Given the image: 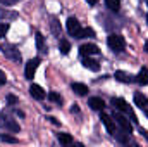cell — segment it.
<instances>
[{
  "instance_id": "cell-25",
  "label": "cell",
  "mask_w": 148,
  "mask_h": 147,
  "mask_svg": "<svg viewBox=\"0 0 148 147\" xmlns=\"http://www.w3.org/2000/svg\"><path fill=\"white\" fill-rule=\"evenodd\" d=\"M36 43H38V50H43V37H41V33H36Z\"/></svg>"
},
{
  "instance_id": "cell-4",
  "label": "cell",
  "mask_w": 148,
  "mask_h": 147,
  "mask_svg": "<svg viewBox=\"0 0 148 147\" xmlns=\"http://www.w3.org/2000/svg\"><path fill=\"white\" fill-rule=\"evenodd\" d=\"M114 119H115V123L121 126V130H122L124 133H131V132H133V125L129 123V119H127L124 114L115 112V114H114Z\"/></svg>"
},
{
  "instance_id": "cell-13",
  "label": "cell",
  "mask_w": 148,
  "mask_h": 147,
  "mask_svg": "<svg viewBox=\"0 0 148 147\" xmlns=\"http://www.w3.org/2000/svg\"><path fill=\"white\" fill-rule=\"evenodd\" d=\"M134 78H136V81H138L140 85H148V69L147 68H141L140 73H138V76H134Z\"/></svg>"
},
{
  "instance_id": "cell-6",
  "label": "cell",
  "mask_w": 148,
  "mask_h": 147,
  "mask_svg": "<svg viewBox=\"0 0 148 147\" xmlns=\"http://www.w3.org/2000/svg\"><path fill=\"white\" fill-rule=\"evenodd\" d=\"M67 33L74 38H79V33H81V24L76 17H69L67 19Z\"/></svg>"
},
{
  "instance_id": "cell-1",
  "label": "cell",
  "mask_w": 148,
  "mask_h": 147,
  "mask_svg": "<svg viewBox=\"0 0 148 147\" xmlns=\"http://www.w3.org/2000/svg\"><path fill=\"white\" fill-rule=\"evenodd\" d=\"M0 128H3L5 132H12V133H17L21 130L19 123L16 119H12L7 112H0Z\"/></svg>"
},
{
  "instance_id": "cell-21",
  "label": "cell",
  "mask_w": 148,
  "mask_h": 147,
  "mask_svg": "<svg viewBox=\"0 0 148 147\" xmlns=\"http://www.w3.org/2000/svg\"><path fill=\"white\" fill-rule=\"evenodd\" d=\"M52 31H53V35H55V37H62V35H60V28H59V21H57V19H55V17H52Z\"/></svg>"
},
{
  "instance_id": "cell-28",
  "label": "cell",
  "mask_w": 148,
  "mask_h": 147,
  "mask_svg": "<svg viewBox=\"0 0 148 147\" xmlns=\"http://www.w3.org/2000/svg\"><path fill=\"white\" fill-rule=\"evenodd\" d=\"M7 101H9V104H16V102H17V99H16L14 95H9V97H7Z\"/></svg>"
},
{
  "instance_id": "cell-16",
  "label": "cell",
  "mask_w": 148,
  "mask_h": 147,
  "mask_svg": "<svg viewBox=\"0 0 148 147\" xmlns=\"http://www.w3.org/2000/svg\"><path fill=\"white\" fill-rule=\"evenodd\" d=\"M71 88H73L77 95H86V94H88V87H86V85H83V83H73V85H71Z\"/></svg>"
},
{
  "instance_id": "cell-30",
  "label": "cell",
  "mask_w": 148,
  "mask_h": 147,
  "mask_svg": "<svg viewBox=\"0 0 148 147\" xmlns=\"http://www.w3.org/2000/svg\"><path fill=\"white\" fill-rule=\"evenodd\" d=\"M145 50L148 52V40H147V43H145Z\"/></svg>"
},
{
  "instance_id": "cell-31",
  "label": "cell",
  "mask_w": 148,
  "mask_h": 147,
  "mask_svg": "<svg viewBox=\"0 0 148 147\" xmlns=\"http://www.w3.org/2000/svg\"><path fill=\"white\" fill-rule=\"evenodd\" d=\"M145 111H147V116H148V106H147V107H145Z\"/></svg>"
},
{
  "instance_id": "cell-17",
  "label": "cell",
  "mask_w": 148,
  "mask_h": 147,
  "mask_svg": "<svg viewBox=\"0 0 148 147\" xmlns=\"http://www.w3.org/2000/svg\"><path fill=\"white\" fill-rule=\"evenodd\" d=\"M57 139H59V142L64 144V146H71V144H73V137H71L69 133H59Z\"/></svg>"
},
{
  "instance_id": "cell-29",
  "label": "cell",
  "mask_w": 148,
  "mask_h": 147,
  "mask_svg": "<svg viewBox=\"0 0 148 147\" xmlns=\"http://www.w3.org/2000/svg\"><path fill=\"white\" fill-rule=\"evenodd\" d=\"M97 2H98V0H88V3H90V5H95Z\"/></svg>"
},
{
  "instance_id": "cell-10",
  "label": "cell",
  "mask_w": 148,
  "mask_h": 147,
  "mask_svg": "<svg viewBox=\"0 0 148 147\" xmlns=\"http://www.w3.org/2000/svg\"><path fill=\"white\" fill-rule=\"evenodd\" d=\"M29 94H31V97H33V99H36V101H43V99H45V95H47V94H45V90H43L40 85H31V87H29Z\"/></svg>"
},
{
  "instance_id": "cell-12",
  "label": "cell",
  "mask_w": 148,
  "mask_h": 147,
  "mask_svg": "<svg viewBox=\"0 0 148 147\" xmlns=\"http://www.w3.org/2000/svg\"><path fill=\"white\" fill-rule=\"evenodd\" d=\"M134 104H136L138 107L145 109V107L148 106V99H147V95H143V94H134Z\"/></svg>"
},
{
  "instance_id": "cell-32",
  "label": "cell",
  "mask_w": 148,
  "mask_h": 147,
  "mask_svg": "<svg viewBox=\"0 0 148 147\" xmlns=\"http://www.w3.org/2000/svg\"><path fill=\"white\" fill-rule=\"evenodd\" d=\"M147 21H148V16H147Z\"/></svg>"
},
{
  "instance_id": "cell-26",
  "label": "cell",
  "mask_w": 148,
  "mask_h": 147,
  "mask_svg": "<svg viewBox=\"0 0 148 147\" xmlns=\"http://www.w3.org/2000/svg\"><path fill=\"white\" fill-rule=\"evenodd\" d=\"M5 81H7L5 73H3V71H0V85H5Z\"/></svg>"
},
{
  "instance_id": "cell-19",
  "label": "cell",
  "mask_w": 148,
  "mask_h": 147,
  "mask_svg": "<svg viewBox=\"0 0 148 147\" xmlns=\"http://www.w3.org/2000/svg\"><path fill=\"white\" fill-rule=\"evenodd\" d=\"M59 49H60V52H62V54H69V50H71V43H69L67 40H64V38H60V43H59Z\"/></svg>"
},
{
  "instance_id": "cell-15",
  "label": "cell",
  "mask_w": 148,
  "mask_h": 147,
  "mask_svg": "<svg viewBox=\"0 0 148 147\" xmlns=\"http://www.w3.org/2000/svg\"><path fill=\"white\" fill-rule=\"evenodd\" d=\"M115 80H119V81H122V83H131V81L134 80V76L124 73V71H115Z\"/></svg>"
},
{
  "instance_id": "cell-11",
  "label": "cell",
  "mask_w": 148,
  "mask_h": 147,
  "mask_svg": "<svg viewBox=\"0 0 148 147\" xmlns=\"http://www.w3.org/2000/svg\"><path fill=\"white\" fill-rule=\"evenodd\" d=\"M88 106H90L91 109H95V111H102L103 107H105V102H103L100 97H91V99L88 101Z\"/></svg>"
},
{
  "instance_id": "cell-3",
  "label": "cell",
  "mask_w": 148,
  "mask_h": 147,
  "mask_svg": "<svg viewBox=\"0 0 148 147\" xmlns=\"http://www.w3.org/2000/svg\"><path fill=\"white\" fill-rule=\"evenodd\" d=\"M0 49H2V54H3L5 57L12 59V61H16V62L21 61V54H19V50H17L12 43H3V45H0Z\"/></svg>"
},
{
  "instance_id": "cell-5",
  "label": "cell",
  "mask_w": 148,
  "mask_h": 147,
  "mask_svg": "<svg viewBox=\"0 0 148 147\" xmlns=\"http://www.w3.org/2000/svg\"><path fill=\"white\" fill-rule=\"evenodd\" d=\"M112 106H114L115 109H119V111H122V112H126V114H129V116L133 118V121L136 123V118H134L133 111H131V107L127 106V102H126L124 99H112Z\"/></svg>"
},
{
  "instance_id": "cell-27",
  "label": "cell",
  "mask_w": 148,
  "mask_h": 147,
  "mask_svg": "<svg viewBox=\"0 0 148 147\" xmlns=\"http://www.w3.org/2000/svg\"><path fill=\"white\" fill-rule=\"evenodd\" d=\"M17 0H0V3H3V5H12V3H16Z\"/></svg>"
},
{
  "instance_id": "cell-2",
  "label": "cell",
  "mask_w": 148,
  "mask_h": 147,
  "mask_svg": "<svg viewBox=\"0 0 148 147\" xmlns=\"http://www.w3.org/2000/svg\"><path fill=\"white\" fill-rule=\"evenodd\" d=\"M107 43H109V47H110L114 52H122L124 50V47H126V42H124V38L121 37V35H109L107 38Z\"/></svg>"
},
{
  "instance_id": "cell-33",
  "label": "cell",
  "mask_w": 148,
  "mask_h": 147,
  "mask_svg": "<svg viewBox=\"0 0 148 147\" xmlns=\"http://www.w3.org/2000/svg\"><path fill=\"white\" fill-rule=\"evenodd\" d=\"M147 3H148V0H147Z\"/></svg>"
},
{
  "instance_id": "cell-8",
  "label": "cell",
  "mask_w": 148,
  "mask_h": 147,
  "mask_svg": "<svg viewBox=\"0 0 148 147\" xmlns=\"http://www.w3.org/2000/svg\"><path fill=\"white\" fill-rule=\"evenodd\" d=\"M40 62H41V61H40V57H35V59L28 61V64H26V71H24L28 80H33V78H35V73H36Z\"/></svg>"
},
{
  "instance_id": "cell-20",
  "label": "cell",
  "mask_w": 148,
  "mask_h": 147,
  "mask_svg": "<svg viewBox=\"0 0 148 147\" xmlns=\"http://www.w3.org/2000/svg\"><path fill=\"white\" fill-rule=\"evenodd\" d=\"M93 37H95V31L91 28H81L79 38H93Z\"/></svg>"
},
{
  "instance_id": "cell-18",
  "label": "cell",
  "mask_w": 148,
  "mask_h": 147,
  "mask_svg": "<svg viewBox=\"0 0 148 147\" xmlns=\"http://www.w3.org/2000/svg\"><path fill=\"white\" fill-rule=\"evenodd\" d=\"M105 3L112 12H119V9H121V0H105Z\"/></svg>"
},
{
  "instance_id": "cell-14",
  "label": "cell",
  "mask_w": 148,
  "mask_h": 147,
  "mask_svg": "<svg viewBox=\"0 0 148 147\" xmlns=\"http://www.w3.org/2000/svg\"><path fill=\"white\" fill-rule=\"evenodd\" d=\"M83 66H84L86 69H91V71H98V69H100L98 62H97V61H93V59H90V57H84Z\"/></svg>"
},
{
  "instance_id": "cell-24",
  "label": "cell",
  "mask_w": 148,
  "mask_h": 147,
  "mask_svg": "<svg viewBox=\"0 0 148 147\" xmlns=\"http://www.w3.org/2000/svg\"><path fill=\"white\" fill-rule=\"evenodd\" d=\"M7 30H9V24H7V23H0V38L5 37Z\"/></svg>"
},
{
  "instance_id": "cell-7",
  "label": "cell",
  "mask_w": 148,
  "mask_h": 147,
  "mask_svg": "<svg viewBox=\"0 0 148 147\" xmlns=\"http://www.w3.org/2000/svg\"><path fill=\"white\" fill-rule=\"evenodd\" d=\"M100 119H102V123L105 125V128H107V132H109L110 135H115V133H117V128H115V119H114L112 116H109L107 112H102Z\"/></svg>"
},
{
  "instance_id": "cell-23",
  "label": "cell",
  "mask_w": 148,
  "mask_h": 147,
  "mask_svg": "<svg viewBox=\"0 0 148 147\" xmlns=\"http://www.w3.org/2000/svg\"><path fill=\"white\" fill-rule=\"evenodd\" d=\"M0 140L2 142H9V144H16L17 139L16 137H10V135H0Z\"/></svg>"
},
{
  "instance_id": "cell-9",
  "label": "cell",
  "mask_w": 148,
  "mask_h": 147,
  "mask_svg": "<svg viewBox=\"0 0 148 147\" xmlns=\"http://www.w3.org/2000/svg\"><path fill=\"white\" fill-rule=\"evenodd\" d=\"M79 54H81L83 57H90V55H97V54H100V50H98V47L93 45V43H84V45L79 47Z\"/></svg>"
},
{
  "instance_id": "cell-22",
  "label": "cell",
  "mask_w": 148,
  "mask_h": 147,
  "mask_svg": "<svg viewBox=\"0 0 148 147\" xmlns=\"http://www.w3.org/2000/svg\"><path fill=\"white\" fill-rule=\"evenodd\" d=\"M48 99H50L52 102H57V104H62V97H60L59 94H55V92H50V94H48Z\"/></svg>"
}]
</instances>
